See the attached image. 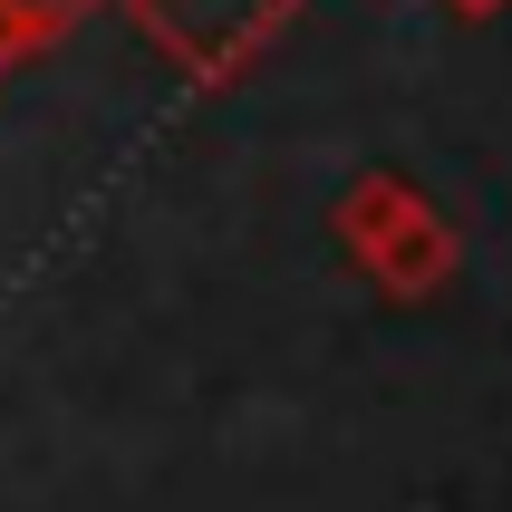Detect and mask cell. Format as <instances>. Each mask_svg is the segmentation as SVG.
<instances>
[{
	"label": "cell",
	"instance_id": "277c9868",
	"mask_svg": "<svg viewBox=\"0 0 512 512\" xmlns=\"http://www.w3.org/2000/svg\"><path fill=\"white\" fill-rule=\"evenodd\" d=\"M445 10H455V20H493V10H503V0H445Z\"/></svg>",
	"mask_w": 512,
	"mask_h": 512
},
{
	"label": "cell",
	"instance_id": "6da1fadb",
	"mask_svg": "<svg viewBox=\"0 0 512 512\" xmlns=\"http://www.w3.org/2000/svg\"><path fill=\"white\" fill-rule=\"evenodd\" d=\"M329 232H339V252L358 261V281L387 290V300H426V290L455 281V223L435 213L406 174H358L339 194V213H329Z\"/></svg>",
	"mask_w": 512,
	"mask_h": 512
},
{
	"label": "cell",
	"instance_id": "3957f363",
	"mask_svg": "<svg viewBox=\"0 0 512 512\" xmlns=\"http://www.w3.org/2000/svg\"><path fill=\"white\" fill-rule=\"evenodd\" d=\"M78 20H97V0H0V68L58 49Z\"/></svg>",
	"mask_w": 512,
	"mask_h": 512
},
{
	"label": "cell",
	"instance_id": "7a4b0ae2",
	"mask_svg": "<svg viewBox=\"0 0 512 512\" xmlns=\"http://www.w3.org/2000/svg\"><path fill=\"white\" fill-rule=\"evenodd\" d=\"M126 20L194 87H242L271 58V39L300 20V0H126Z\"/></svg>",
	"mask_w": 512,
	"mask_h": 512
}]
</instances>
